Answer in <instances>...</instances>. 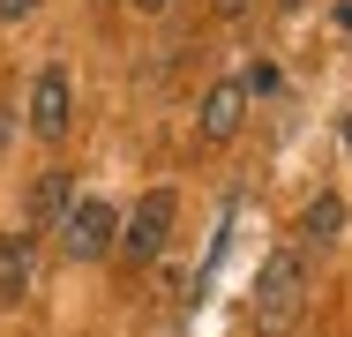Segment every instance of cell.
I'll list each match as a JSON object with an SVG mask.
<instances>
[{"mask_svg":"<svg viewBox=\"0 0 352 337\" xmlns=\"http://www.w3.org/2000/svg\"><path fill=\"white\" fill-rule=\"evenodd\" d=\"M300 315H307V263L285 248V255H270L263 277H255V330L263 337H292Z\"/></svg>","mask_w":352,"mask_h":337,"instance_id":"cell-1","label":"cell"},{"mask_svg":"<svg viewBox=\"0 0 352 337\" xmlns=\"http://www.w3.org/2000/svg\"><path fill=\"white\" fill-rule=\"evenodd\" d=\"M113 232H120V210L98 195H82L60 210V255L68 263H98V255H113Z\"/></svg>","mask_w":352,"mask_h":337,"instance_id":"cell-2","label":"cell"},{"mask_svg":"<svg viewBox=\"0 0 352 337\" xmlns=\"http://www.w3.org/2000/svg\"><path fill=\"white\" fill-rule=\"evenodd\" d=\"M173 188H150V195L135 202V217H120V232H113V248H120V263H157V248H165V232H173Z\"/></svg>","mask_w":352,"mask_h":337,"instance_id":"cell-3","label":"cell"},{"mask_svg":"<svg viewBox=\"0 0 352 337\" xmlns=\"http://www.w3.org/2000/svg\"><path fill=\"white\" fill-rule=\"evenodd\" d=\"M68 113H75L68 67H38V83H30V128L45 135V142H60V135H68Z\"/></svg>","mask_w":352,"mask_h":337,"instance_id":"cell-4","label":"cell"},{"mask_svg":"<svg viewBox=\"0 0 352 337\" xmlns=\"http://www.w3.org/2000/svg\"><path fill=\"white\" fill-rule=\"evenodd\" d=\"M240 120H248V90H240V83H217L210 98H203L195 135H203V142H232V135H240Z\"/></svg>","mask_w":352,"mask_h":337,"instance_id":"cell-5","label":"cell"},{"mask_svg":"<svg viewBox=\"0 0 352 337\" xmlns=\"http://www.w3.org/2000/svg\"><path fill=\"white\" fill-rule=\"evenodd\" d=\"M30 292V232H8L0 240V300H23Z\"/></svg>","mask_w":352,"mask_h":337,"instance_id":"cell-6","label":"cell"},{"mask_svg":"<svg viewBox=\"0 0 352 337\" xmlns=\"http://www.w3.org/2000/svg\"><path fill=\"white\" fill-rule=\"evenodd\" d=\"M338 225H345V202H338V195H315L307 210H300V240H315V248H330Z\"/></svg>","mask_w":352,"mask_h":337,"instance_id":"cell-7","label":"cell"},{"mask_svg":"<svg viewBox=\"0 0 352 337\" xmlns=\"http://www.w3.org/2000/svg\"><path fill=\"white\" fill-rule=\"evenodd\" d=\"M60 210H68V173H45L38 195H30V217L38 225H60Z\"/></svg>","mask_w":352,"mask_h":337,"instance_id":"cell-8","label":"cell"},{"mask_svg":"<svg viewBox=\"0 0 352 337\" xmlns=\"http://www.w3.org/2000/svg\"><path fill=\"white\" fill-rule=\"evenodd\" d=\"M38 15V0H0V23H30Z\"/></svg>","mask_w":352,"mask_h":337,"instance_id":"cell-9","label":"cell"},{"mask_svg":"<svg viewBox=\"0 0 352 337\" xmlns=\"http://www.w3.org/2000/svg\"><path fill=\"white\" fill-rule=\"evenodd\" d=\"M165 8H173V0H135V15H165Z\"/></svg>","mask_w":352,"mask_h":337,"instance_id":"cell-10","label":"cell"},{"mask_svg":"<svg viewBox=\"0 0 352 337\" xmlns=\"http://www.w3.org/2000/svg\"><path fill=\"white\" fill-rule=\"evenodd\" d=\"M240 8H248V0H217V15H240Z\"/></svg>","mask_w":352,"mask_h":337,"instance_id":"cell-11","label":"cell"},{"mask_svg":"<svg viewBox=\"0 0 352 337\" xmlns=\"http://www.w3.org/2000/svg\"><path fill=\"white\" fill-rule=\"evenodd\" d=\"M285 8H300V0H285Z\"/></svg>","mask_w":352,"mask_h":337,"instance_id":"cell-12","label":"cell"}]
</instances>
